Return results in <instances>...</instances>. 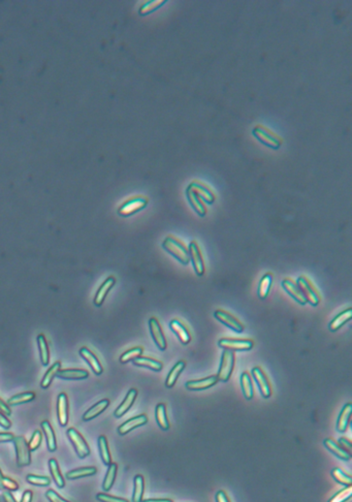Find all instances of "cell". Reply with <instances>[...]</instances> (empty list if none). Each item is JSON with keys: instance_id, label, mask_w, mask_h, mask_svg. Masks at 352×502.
I'll list each match as a JSON object with an SVG mask.
<instances>
[{"instance_id": "obj_45", "label": "cell", "mask_w": 352, "mask_h": 502, "mask_svg": "<svg viewBox=\"0 0 352 502\" xmlns=\"http://www.w3.org/2000/svg\"><path fill=\"white\" fill-rule=\"evenodd\" d=\"M26 481L29 484L35 485V486H40V487L49 486L50 483H51V479L49 477H47V476H38V475H35V474H28L26 476Z\"/></svg>"}, {"instance_id": "obj_47", "label": "cell", "mask_w": 352, "mask_h": 502, "mask_svg": "<svg viewBox=\"0 0 352 502\" xmlns=\"http://www.w3.org/2000/svg\"><path fill=\"white\" fill-rule=\"evenodd\" d=\"M4 502H17L16 499L14 498V496L9 493V491H5V492L3 493V496H2ZM32 500V492L31 491H25L24 494H23V497H22V500L20 502H31Z\"/></svg>"}, {"instance_id": "obj_44", "label": "cell", "mask_w": 352, "mask_h": 502, "mask_svg": "<svg viewBox=\"0 0 352 502\" xmlns=\"http://www.w3.org/2000/svg\"><path fill=\"white\" fill-rule=\"evenodd\" d=\"M351 495H352V487L347 486L346 488L342 489L341 491H339L338 493H336L331 499L328 500V502H346L348 499H350Z\"/></svg>"}, {"instance_id": "obj_53", "label": "cell", "mask_w": 352, "mask_h": 502, "mask_svg": "<svg viewBox=\"0 0 352 502\" xmlns=\"http://www.w3.org/2000/svg\"><path fill=\"white\" fill-rule=\"evenodd\" d=\"M14 435L12 433H0V442H7V441H13Z\"/></svg>"}, {"instance_id": "obj_23", "label": "cell", "mask_w": 352, "mask_h": 502, "mask_svg": "<svg viewBox=\"0 0 352 502\" xmlns=\"http://www.w3.org/2000/svg\"><path fill=\"white\" fill-rule=\"evenodd\" d=\"M352 412V404L347 403L341 410L338 421H337V430L339 432H345L350 422V417Z\"/></svg>"}, {"instance_id": "obj_42", "label": "cell", "mask_w": 352, "mask_h": 502, "mask_svg": "<svg viewBox=\"0 0 352 502\" xmlns=\"http://www.w3.org/2000/svg\"><path fill=\"white\" fill-rule=\"evenodd\" d=\"M332 476L336 482H338L341 485L344 486H351L352 485V478L350 475L345 473L341 468H334L332 470Z\"/></svg>"}, {"instance_id": "obj_54", "label": "cell", "mask_w": 352, "mask_h": 502, "mask_svg": "<svg viewBox=\"0 0 352 502\" xmlns=\"http://www.w3.org/2000/svg\"><path fill=\"white\" fill-rule=\"evenodd\" d=\"M216 502H229V499L224 491H219L216 494Z\"/></svg>"}, {"instance_id": "obj_40", "label": "cell", "mask_w": 352, "mask_h": 502, "mask_svg": "<svg viewBox=\"0 0 352 502\" xmlns=\"http://www.w3.org/2000/svg\"><path fill=\"white\" fill-rule=\"evenodd\" d=\"M96 473V468L95 467H84L79 468V469H73L67 473V477L69 479H75V478H81L86 476H91Z\"/></svg>"}, {"instance_id": "obj_20", "label": "cell", "mask_w": 352, "mask_h": 502, "mask_svg": "<svg viewBox=\"0 0 352 502\" xmlns=\"http://www.w3.org/2000/svg\"><path fill=\"white\" fill-rule=\"evenodd\" d=\"M137 397H138V390L136 388H130L128 390L125 399L123 400V402L121 403L119 405V407L115 410V414H114L115 417L121 418L122 416H124L126 412L130 409V407L133 406V404L135 403Z\"/></svg>"}, {"instance_id": "obj_4", "label": "cell", "mask_w": 352, "mask_h": 502, "mask_svg": "<svg viewBox=\"0 0 352 502\" xmlns=\"http://www.w3.org/2000/svg\"><path fill=\"white\" fill-rule=\"evenodd\" d=\"M218 345L226 350L232 351H246L254 347V342L251 339H232L222 338L218 341Z\"/></svg>"}, {"instance_id": "obj_33", "label": "cell", "mask_w": 352, "mask_h": 502, "mask_svg": "<svg viewBox=\"0 0 352 502\" xmlns=\"http://www.w3.org/2000/svg\"><path fill=\"white\" fill-rule=\"evenodd\" d=\"M57 376L62 379H85L89 376V373L82 369H65L60 370Z\"/></svg>"}, {"instance_id": "obj_15", "label": "cell", "mask_w": 352, "mask_h": 502, "mask_svg": "<svg viewBox=\"0 0 352 502\" xmlns=\"http://www.w3.org/2000/svg\"><path fill=\"white\" fill-rule=\"evenodd\" d=\"M170 327H171L172 331L176 335H177V337L179 338L180 342L183 345H187L191 341V335H190L188 329L184 326V323L181 320L173 319L170 323Z\"/></svg>"}, {"instance_id": "obj_56", "label": "cell", "mask_w": 352, "mask_h": 502, "mask_svg": "<svg viewBox=\"0 0 352 502\" xmlns=\"http://www.w3.org/2000/svg\"><path fill=\"white\" fill-rule=\"evenodd\" d=\"M141 502H173L171 499H147Z\"/></svg>"}, {"instance_id": "obj_52", "label": "cell", "mask_w": 352, "mask_h": 502, "mask_svg": "<svg viewBox=\"0 0 352 502\" xmlns=\"http://www.w3.org/2000/svg\"><path fill=\"white\" fill-rule=\"evenodd\" d=\"M0 426L4 429H9L10 426H12V423H10L9 420H7V418L2 414V412H0Z\"/></svg>"}, {"instance_id": "obj_3", "label": "cell", "mask_w": 352, "mask_h": 502, "mask_svg": "<svg viewBox=\"0 0 352 502\" xmlns=\"http://www.w3.org/2000/svg\"><path fill=\"white\" fill-rule=\"evenodd\" d=\"M253 136H254L260 143H262L266 146L272 148V149H279L282 145V140L277 137L276 135L269 130L268 128L263 127L261 125H257L252 130Z\"/></svg>"}, {"instance_id": "obj_30", "label": "cell", "mask_w": 352, "mask_h": 502, "mask_svg": "<svg viewBox=\"0 0 352 502\" xmlns=\"http://www.w3.org/2000/svg\"><path fill=\"white\" fill-rule=\"evenodd\" d=\"M155 418H156V422L158 424V426L162 430H169V428H170V422H169L168 415H167L166 405H164L163 403H159L156 406Z\"/></svg>"}, {"instance_id": "obj_41", "label": "cell", "mask_w": 352, "mask_h": 502, "mask_svg": "<svg viewBox=\"0 0 352 502\" xmlns=\"http://www.w3.org/2000/svg\"><path fill=\"white\" fill-rule=\"evenodd\" d=\"M35 398V394L32 393V392L22 393V394H18V395L13 396L12 398H9L8 401H7V404L8 405L23 404V403L30 402V401H32Z\"/></svg>"}, {"instance_id": "obj_13", "label": "cell", "mask_w": 352, "mask_h": 502, "mask_svg": "<svg viewBox=\"0 0 352 502\" xmlns=\"http://www.w3.org/2000/svg\"><path fill=\"white\" fill-rule=\"evenodd\" d=\"M282 286L285 289V292L287 293L292 299H294V301H296V302H298L300 305L307 304V300H306L305 296L303 295L300 287L298 286V284H296V282L291 280L290 278L283 279Z\"/></svg>"}, {"instance_id": "obj_8", "label": "cell", "mask_w": 352, "mask_h": 502, "mask_svg": "<svg viewBox=\"0 0 352 502\" xmlns=\"http://www.w3.org/2000/svg\"><path fill=\"white\" fill-rule=\"evenodd\" d=\"M68 436L71 443L74 446V450L78 454L79 458L84 459L87 456L90 455V449L88 446L86 440L83 438L82 435L76 431L74 428H70L68 430Z\"/></svg>"}, {"instance_id": "obj_25", "label": "cell", "mask_w": 352, "mask_h": 502, "mask_svg": "<svg viewBox=\"0 0 352 502\" xmlns=\"http://www.w3.org/2000/svg\"><path fill=\"white\" fill-rule=\"evenodd\" d=\"M352 316V309L351 308H348L342 312H340V313L338 315H336L333 320L329 322V330L335 332L337 330H339L341 327L344 326L346 322H348L350 320Z\"/></svg>"}, {"instance_id": "obj_24", "label": "cell", "mask_w": 352, "mask_h": 502, "mask_svg": "<svg viewBox=\"0 0 352 502\" xmlns=\"http://www.w3.org/2000/svg\"><path fill=\"white\" fill-rule=\"evenodd\" d=\"M109 405V400L108 399H104V400H101L100 402H97L95 405H93L91 408L88 409L84 416H83V420L84 421H90V420H93L95 419L96 417L100 416L102 412H104Z\"/></svg>"}, {"instance_id": "obj_57", "label": "cell", "mask_w": 352, "mask_h": 502, "mask_svg": "<svg viewBox=\"0 0 352 502\" xmlns=\"http://www.w3.org/2000/svg\"><path fill=\"white\" fill-rule=\"evenodd\" d=\"M4 482H5V476L2 474L1 470H0V489H3Z\"/></svg>"}, {"instance_id": "obj_46", "label": "cell", "mask_w": 352, "mask_h": 502, "mask_svg": "<svg viewBox=\"0 0 352 502\" xmlns=\"http://www.w3.org/2000/svg\"><path fill=\"white\" fill-rule=\"evenodd\" d=\"M167 1H148L145 4L141 5V7L140 9V14L146 15V14L152 13V12H154V10H156L157 8L162 6Z\"/></svg>"}, {"instance_id": "obj_19", "label": "cell", "mask_w": 352, "mask_h": 502, "mask_svg": "<svg viewBox=\"0 0 352 502\" xmlns=\"http://www.w3.org/2000/svg\"><path fill=\"white\" fill-rule=\"evenodd\" d=\"M218 382L219 381L217 378V375H213V376H209L206 378L197 379V381L187 382L186 387L188 389H191V390H203V389L210 388L211 386H215Z\"/></svg>"}, {"instance_id": "obj_12", "label": "cell", "mask_w": 352, "mask_h": 502, "mask_svg": "<svg viewBox=\"0 0 352 502\" xmlns=\"http://www.w3.org/2000/svg\"><path fill=\"white\" fill-rule=\"evenodd\" d=\"M252 375L253 378L255 379L256 384L259 386L260 393L263 398H270L272 396V387L270 385V382L268 377L266 376L265 372L262 371L260 367H254L252 369Z\"/></svg>"}, {"instance_id": "obj_18", "label": "cell", "mask_w": 352, "mask_h": 502, "mask_svg": "<svg viewBox=\"0 0 352 502\" xmlns=\"http://www.w3.org/2000/svg\"><path fill=\"white\" fill-rule=\"evenodd\" d=\"M186 196H187V199H188L189 204L191 205L192 209L200 216L204 217L207 214V209L203 203V200L199 197V195H197L195 191H193L191 187L188 186L186 189Z\"/></svg>"}, {"instance_id": "obj_28", "label": "cell", "mask_w": 352, "mask_h": 502, "mask_svg": "<svg viewBox=\"0 0 352 502\" xmlns=\"http://www.w3.org/2000/svg\"><path fill=\"white\" fill-rule=\"evenodd\" d=\"M40 426L42 428V431H43V434H45L46 436V439H47V444H48V449L50 452H55L57 449V443H56V437H55V433H54V430L51 426V424L48 422V421H43Z\"/></svg>"}, {"instance_id": "obj_21", "label": "cell", "mask_w": 352, "mask_h": 502, "mask_svg": "<svg viewBox=\"0 0 352 502\" xmlns=\"http://www.w3.org/2000/svg\"><path fill=\"white\" fill-rule=\"evenodd\" d=\"M80 354L82 358L88 363V365L92 368V370L94 371V373L96 375H101L103 373L104 369H103V366H102L101 362L98 361L96 355L90 349H88L87 348H82L80 349Z\"/></svg>"}, {"instance_id": "obj_9", "label": "cell", "mask_w": 352, "mask_h": 502, "mask_svg": "<svg viewBox=\"0 0 352 502\" xmlns=\"http://www.w3.org/2000/svg\"><path fill=\"white\" fill-rule=\"evenodd\" d=\"M214 316L217 320L222 322L223 325H225L226 327H228L229 329H232L233 331H235L237 333H242L245 330V327L243 323H242L238 318L234 317L232 314L228 313V312H226L224 310H221V309L216 310L214 312Z\"/></svg>"}, {"instance_id": "obj_49", "label": "cell", "mask_w": 352, "mask_h": 502, "mask_svg": "<svg viewBox=\"0 0 352 502\" xmlns=\"http://www.w3.org/2000/svg\"><path fill=\"white\" fill-rule=\"evenodd\" d=\"M96 498H97V500H100L101 502H128L126 499L119 498V497H114V496L107 495V494H105V493L97 494Z\"/></svg>"}, {"instance_id": "obj_26", "label": "cell", "mask_w": 352, "mask_h": 502, "mask_svg": "<svg viewBox=\"0 0 352 502\" xmlns=\"http://www.w3.org/2000/svg\"><path fill=\"white\" fill-rule=\"evenodd\" d=\"M324 445L325 448L333 453L335 456H337L338 458L342 459L344 461H349L351 459V455H349L348 453H346L341 446L339 445V443H337L334 439L332 438H327L324 440Z\"/></svg>"}, {"instance_id": "obj_55", "label": "cell", "mask_w": 352, "mask_h": 502, "mask_svg": "<svg viewBox=\"0 0 352 502\" xmlns=\"http://www.w3.org/2000/svg\"><path fill=\"white\" fill-rule=\"evenodd\" d=\"M0 411L6 416H10V414H12V411H10L7 404L4 403L1 399H0Z\"/></svg>"}, {"instance_id": "obj_51", "label": "cell", "mask_w": 352, "mask_h": 502, "mask_svg": "<svg viewBox=\"0 0 352 502\" xmlns=\"http://www.w3.org/2000/svg\"><path fill=\"white\" fill-rule=\"evenodd\" d=\"M339 445L342 448L346 453L351 455V442L346 438H341L339 440Z\"/></svg>"}, {"instance_id": "obj_50", "label": "cell", "mask_w": 352, "mask_h": 502, "mask_svg": "<svg viewBox=\"0 0 352 502\" xmlns=\"http://www.w3.org/2000/svg\"><path fill=\"white\" fill-rule=\"evenodd\" d=\"M46 496L51 502H70V501L64 500L62 497H60L56 492H55L54 490H49Z\"/></svg>"}, {"instance_id": "obj_22", "label": "cell", "mask_w": 352, "mask_h": 502, "mask_svg": "<svg viewBox=\"0 0 352 502\" xmlns=\"http://www.w3.org/2000/svg\"><path fill=\"white\" fill-rule=\"evenodd\" d=\"M116 282V279L114 277H108L106 278L105 282L101 285V287L98 288V291L96 293V296L94 298V304L96 306H102L104 301L107 295V293L111 291V288L114 286Z\"/></svg>"}, {"instance_id": "obj_1", "label": "cell", "mask_w": 352, "mask_h": 502, "mask_svg": "<svg viewBox=\"0 0 352 502\" xmlns=\"http://www.w3.org/2000/svg\"><path fill=\"white\" fill-rule=\"evenodd\" d=\"M162 247L181 264L188 265L190 263L188 248H187L181 241L176 239L175 237L169 236L164 239V241L162 242Z\"/></svg>"}, {"instance_id": "obj_10", "label": "cell", "mask_w": 352, "mask_h": 502, "mask_svg": "<svg viewBox=\"0 0 352 502\" xmlns=\"http://www.w3.org/2000/svg\"><path fill=\"white\" fill-rule=\"evenodd\" d=\"M188 253H189L190 261L193 264L195 273L199 276H203L206 271L205 264H204V260H203L202 252L200 250L199 245H197V243L195 241L190 242L189 246H188Z\"/></svg>"}, {"instance_id": "obj_35", "label": "cell", "mask_w": 352, "mask_h": 502, "mask_svg": "<svg viewBox=\"0 0 352 502\" xmlns=\"http://www.w3.org/2000/svg\"><path fill=\"white\" fill-rule=\"evenodd\" d=\"M117 469H118V466L116 463H111L108 465V469H107L106 478H105L104 484H103V489L105 491H109L113 487V485L115 483V479H116Z\"/></svg>"}, {"instance_id": "obj_34", "label": "cell", "mask_w": 352, "mask_h": 502, "mask_svg": "<svg viewBox=\"0 0 352 502\" xmlns=\"http://www.w3.org/2000/svg\"><path fill=\"white\" fill-rule=\"evenodd\" d=\"M37 345H38V348H39L41 364L43 366H47L49 364V361H50V352H49V348H48V343H47L45 335H42V334L38 335V337H37Z\"/></svg>"}, {"instance_id": "obj_7", "label": "cell", "mask_w": 352, "mask_h": 502, "mask_svg": "<svg viewBox=\"0 0 352 502\" xmlns=\"http://www.w3.org/2000/svg\"><path fill=\"white\" fill-rule=\"evenodd\" d=\"M296 284L300 287L303 295L305 296L307 303H310L312 306H317L320 302V298H319L318 293L316 289L313 287L312 283L308 280L305 276H300L296 280Z\"/></svg>"}, {"instance_id": "obj_48", "label": "cell", "mask_w": 352, "mask_h": 502, "mask_svg": "<svg viewBox=\"0 0 352 502\" xmlns=\"http://www.w3.org/2000/svg\"><path fill=\"white\" fill-rule=\"evenodd\" d=\"M41 437H42V435H41V432L39 430L35 431L34 435H32V437H31V439H30V441L28 443L30 452L31 451H35V450H37L39 448V445L41 443Z\"/></svg>"}, {"instance_id": "obj_2", "label": "cell", "mask_w": 352, "mask_h": 502, "mask_svg": "<svg viewBox=\"0 0 352 502\" xmlns=\"http://www.w3.org/2000/svg\"><path fill=\"white\" fill-rule=\"evenodd\" d=\"M235 368V353L232 350H226L222 352L221 362H220L219 371L217 374L218 381L220 382H228L230 376L233 374Z\"/></svg>"}, {"instance_id": "obj_11", "label": "cell", "mask_w": 352, "mask_h": 502, "mask_svg": "<svg viewBox=\"0 0 352 502\" xmlns=\"http://www.w3.org/2000/svg\"><path fill=\"white\" fill-rule=\"evenodd\" d=\"M149 328H150V332H151V335H152V338H153L154 342H155V344L157 345V348L160 350L167 349V347H168L167 339H166V337H164L163 331H162L160 323H159V321L157 320L156 317H151L150 318V320H149Z\"/></svg>"}, {"instance_id": "obj_43", "label": "cell", "mask_w": 352, "mask_h": 502, "mask_svg": "<svg viewBox=\"0 0 352 502\" xmlns=\"http://www.w3.org/2000/svg\"><path fill=\"white\" fill-rule=\"evenodd\" d=\"M142 351H144V349H142V348H140V347L131 348V349L125 351L122 355L120 356V362L122 363V364H125V363H127L129 361H134L135 359H137V358H139V356L141 355Z\"/></svg>"}, {"instance_id": "obj_29", "label": "cell", "mask_w": 352, "mask_h": 502, "mask_svg": "<svg viewBox=\"0 0 352 502\" xmlns=\"http://www.w3.org/2000/svg\"><path fill=\"white\" fill-rule=\"evenodd\" d=\"M134 364L139 367L149 368V369L154 370V371H160L163 367V365L160 361H157V360L152 359V358H148V356H141V355L134 360Z\"/></svg>"}, {"instance_id": "obj_39", "label": "cell", "mask_w": 352, "mask_h": 502, "mask_svg": "<svg viewBox=\"0 0 352 502\" xmlns=\"http://www.w3.org/2000/svg\"><path fill=\"white\" fill-rule=\"evenodd\" d=\"M98 448H100V454L102 457V460L106 465H109L112 463L111 459V454H109L108 450V444L106 436H101L98 438Z\"/></svg>"}, {"instance_id": "obj_14", "label": "cell", "mask_w": 352, "mask_h": 502, "mask_svg": "<svg viewBox=\"0 0 352 502\" xmlns=\"http://www.w3.org/2000/svg\"><path fill=\"white\" fill-rule=\"evenodd\" d=\"M57 416L60 426H67L69 423V399L64 393L59 394L57 399Z\"/></svg>"}, {"instance_id": "obj_37", "label": "cell", "mask_w": 352, "mask_h": 502, "mask_svg": "<svg viewBox=\"0 0 352 502\" xmlns=\"http://www.w3.org/2000/svg\"><path fill=\"white\" fill-rule=\"evenodd\" d=\"M49 467H50L51 475H52L53 479L55 481V483H56V485L59 488H63L65 486V482H64V478L62 477L61 472L59 470V466H58L57 461L55 460V459H51L49 461Z\"/></svg>"}, {"instance_id": "obj_27", "label": "cell", "mask_w": 352, "mask_h": 502, "mask_svg": "<svg viewBox=\"0 0 352 502\" xmlns=\"http://www.w3.org/2000/svg\"><path fill=\"white\" fill-rule=\"evenodd\" d=\"M186 367V362L185 361H179L175 364V366L172 368V370L170 371L168 377H167V381H166V386L167 387H173L176 383H177L178 378L180 376V374L182 373V371L185 369Z\"/></svg>"}, {"instance_id": "obj_36", "label": "cell", "mask_w": 352, "mask_h": 502, "mask_svg": "<svg viewBox=\"0 0 352 502\" xmlns=\"http://www.w3.org/2000/svg\"><path fill=\"white\" fill-rule=\"evenodd\" d=\"M144 490H145L144 477L139 474L135 477V489H134V495H133V502H141L142 501Z\"/></svg>"}, {"instance_id": "obj_6", "label": "cell", "mask_w": 352, "mask_h": 502, "mask_svg": "<svg viewBox=\"0 0 352 502\" xmlns=\"http://www.w3.org/2000/svg\"><path fill=\"white\" fill-rule=\"evenodd\" d=\"M148 204V199L144 196H136L128 199L118 210V213L121 216H130L137 212L146 208Z\"/></svg>"}, {"instance_id": "obj_17", "label": "cell", "mask_w": 352, "mask_h": 502, "mask_svg": "<svg viewBox=\"0 0 352 502\" xmlns=\"http://www.w3.org/2000/svg\"><path fill=\"white\" fill-rule=\"evenodd\" d=\"M188 186L191 187L193 191H195V193H197V195H199V197L203 200V202H205L209 205H212L214 203V200H215L214 193H212L210 188H208L203 183H201L199 181H193Z\"/></svg>"}, {"instance_id": "obj_58", "label": "cell", "mask_w": 352, "mask_h": 502, "mask_svg": "<svg viewBox=\"0 0 352 502\" xmlns=\"http://www.w3.org/2000/svg\"><path fill=\"white\" fill-rule=\"evenodd\" d=\"M0 502H4V500H3V498L1 496H0Z\"/></svg>"}, {"instance_id": "obj_32", "label": "cell", "mask_w": 352, "mask_h": 502, "mask_svg": "<svg viewBox=\"0 0 352 502\" xmlns=\"http://www.w3.org/2000/svg\"><path fill=\"white\" fill-rule=\"evenodd\" d=\"M272 284H273V275L271 273H267L263 275L258 285V297L261 300L268 297Z\"/></svg>"}, {"instance_id": "obj_16", "label": "cell", "mask_w": 352, "mask_h": 502, "mask_svg": "<svg viewBox=\"0 0 352 502\" xmlns=\"http://www.w3.org/2000/svg\"><path fill=\"white\" fill-rule=\"evenodd\" d=\"M147 422H148V417L146 415H140L138 417H135L133 419L126 421L125 423H123L122 425L118 428V433L120 435H125L138 427L146 425Z\"/></svg>"}, {"instance_id": "obj_31", "label": "cell", "mask_w": 352, "mask_h": 502, "mask_svg": "<svg viewBox=\"0 0 352 502\" xmlns=\"http://www.w3.org/2000/svg\"><path fill=\"white\" fill-rule=\"evenodd\" d=\"M241 386L242 390H243V395L247 400H251L254 396V389H253V385L251 377L248 372H243L241 375Z\"/></svg>"}, {"instance_id": "obj_5", "label": "cell", "mask_w": 352, "mask_h": 502, "mask_svg": "<svg viewBox=\"0 0 352 502\" xmlns=\"http://www.w3.org/2000/svg\"><path fill=\"white\" fill-rule=\"evenodd\" d=\"M15 449L17 453V463L18 466H27L31 462V455L28 443L23 436H16L13 439Z\"/></svg>"}, {"instance_id": "obj_38", "label": "cell", "mask_w": 352, "mask_h": 502, "mask_svg": "<svg viewBox=\"0 0 352 502\" xmlns=\"http://www.w3.org/2000/svg\"><path fill=\"white\" fill-rule=\"evenodd\" d=\"M60 370H61V363H60V362H56V363H55V364H54V365L50 368V369L46 372L45 376H43L42 381H41V384H40L41 387H42V388H47V387L51 385V383H52V381H53V378L57 375V373H58Z\"/></svg>"}]
</instances>
